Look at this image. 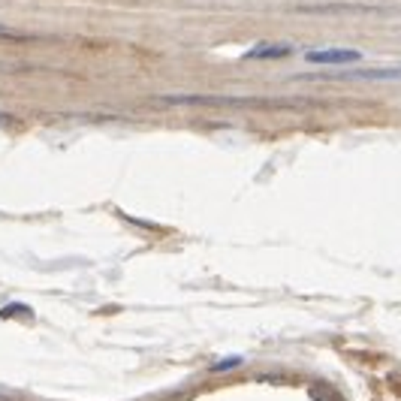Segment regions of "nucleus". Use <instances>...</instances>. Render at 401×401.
<instances>
[{
  "label": "nucleus",
  "mask_w": 401,
  "mask_h": 401,
  "mask_svg": "<svg viewBox=\"0 0 401 401\" xmlns=\"http://www.w3.org/2000/svg\"><path fill=\"white\" fill-rule=\"evenodd\" d=\"M308 64H356L362 60V52L356 48H314L305 55Z\"/></svg>",
  "instance_id": "obj_1"
},
{
  "label": "nucleus",
  "mask_w": 401,
  "mask_h": 401,
  "mask_svg": "<svg viewBox=\"0 0 401 401\" xmlns=\"http://www.w3.org/2000/svg\"><path fill=\"white\" fill-rule=\"evenodd\" d=\"M239 362H242V359H223V362H218V365L211 368V371H215V374H218V371H230V368L239 365Z\"/></svg>",
  "instance_id": "obj_4"
},
{
  "label": "nucleus",
  "mask_w": 401,
  "mask_h": 401,
  "mask_svg": "<svg viewBox=\"0 0 401 401\" xmlns=\"http://www.w3.org/2000/svg\"><path fill=\"white\" fill-rule=\"evenodd\" d=\"M359 79H401V67L398 70H362Z\"/></svg>",
  "instance_id": "obj_3"
},
{
  "label": "nucleus",
  "mask_w": 401,
  "mask_h": 401,
  "mask_svg": "<svg viewBox=\"0 0 401 401\" xmlns=\"http://www.w3.org/2000/svg\"><path fill=\"white\" fill-rule=\"evenodd\" d=\"M293 48L287 43H278V46H254L250 52L245 55L247 60H274V58H287Z\"/></svg>",
  "instance_id": "obj_2"
}]
</instances>
